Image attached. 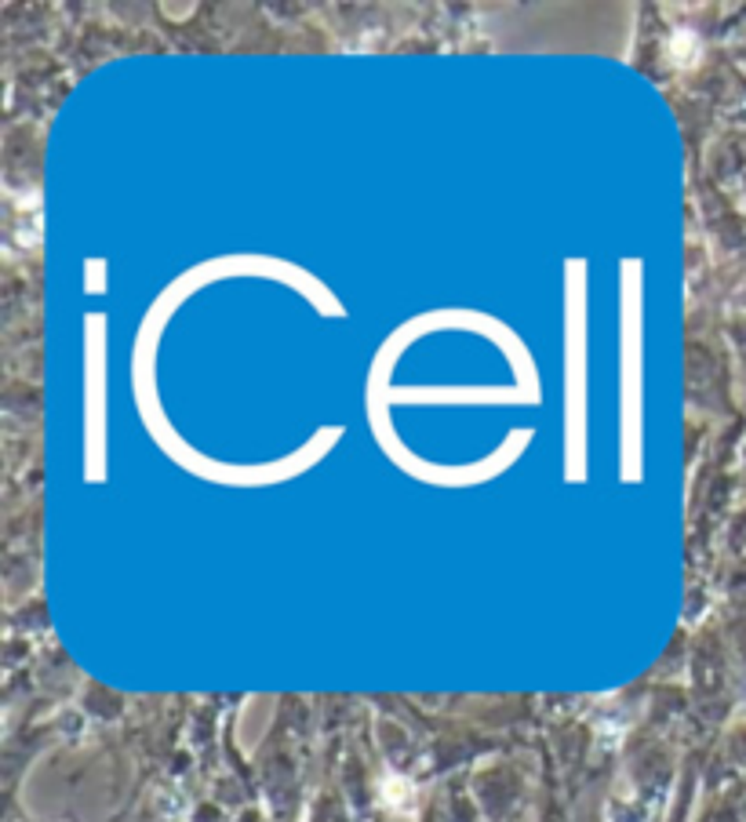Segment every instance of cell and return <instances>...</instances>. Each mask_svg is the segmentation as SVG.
Wrapping results in <instances>:
<instances>
[{
    "mask_svg": "<svg viewBox=\"0 0 746 822\" xmlns=\"http://www.w3.org/2000/svg\"><path fill=\"white\" fill-rule=\"evenodd\" d=\"M568 342H565V477L586 484V263L568 259Z\"/></svg>",
    "mask_w": 746,
    "mask_h": 822,
    "instance_id": "6da1fadb",
    "label": "cell"
},
{
    "mask_svg": "<svg viewBox=\"0 0 746 822\" xmlns=\"http://www.w3.org/2000/svg\"><path fill=\"white\" fill-rule=\"evenodd\" d=\"M623 342H619V408H623V481L645 477L641 448V259H623Z\"/></svg>",
    "mask_w": 746,
    "mask_h": 822,
    "instance_id": "7a4b0ae2",
    "label": "cell"
},
{
    "mask_svg": "<svg viewBox=\"0 0 746 822\" xmlns=\"http://www.w3.org/2000/svg\"><path fill=\"white\" fill-rule=\"evenodd\" d=\"M102 324L106 317L95 313L88 317L84 328H91V360H88V411H84V430H88V448H84V477L91 484L102 481L106 473V368H102Z\"/></svg>",
    "mask_w": 746,
    "mask_h": 822,
    "instance_id": "3957f363",
    "label": "cell"
},
{
    "mask_svg": "<svg viewBox=\"0 0 746 822\" xmlns=\"http://www.w3.org/2000/svg\"><path fill=\"white\" fill-rule=\"evenodd\" d=\"M84 270H91V284H88V287H91L95 295H98V291H106V280H102V270H106V263H102V259H91V263H88Z\"/></svg>",
    "mask_w": 746,
    "mask_h": 822,
    "instance_id": "277c9868",
    "label": "cell"
}]
</instances>
